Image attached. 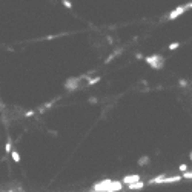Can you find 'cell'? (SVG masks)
Instances as JSON below:
<instances>
[{"label": "cell", "mask_w": 192, "mask_h": 192, "mask_svg": "<svg viewBox=\"0 0 192 192\" xmlns=\"http://www.w3.org/2000/svg\"><path fill=\"white\" fill-rule=\"evenodd\" d=\"M100 82V77H95V78H91L88 82V85H95V83H99Z\"/></svg>", "instance_id": "10"}, {"label": "cell", "mask_w": 192, "mask_h": 192, "mask_svg": "<svg viewBox=\"0 0 192 192\" xmlns=\"http://www.w3.org/2000/svg\"><path fill=\"white\" fill-rule=\"evenodd\" d=\"M137 163H138V166H145V164L149 163V157H148V155H143L141 158H138Z\"/></svg>", "instance_id": "6"}, {"label": "cell", "mask_w": 192, "mask_h": 192, "mask_svg": "<svg viewBox=\"0 0 192 192\" xmlns=\"http://www.w3.org/2000/svg\"><path fill=\"white\" fill-rule=\"evenodd\" d=\"M137 181H141V177L138 174H132V175H126L122 178V183L123 185H132V183H137Z\"/></svg>", "instance_id": "3"}, {"label": "cell", "mask_w": 192, "mask_h": 192, "mask_svg": "<svg viewBox=\"0 0 192 192\" xmlns=\"http://www.w3.org/2000/svg\"><path fill=\"white\" fill-rule=\"evenodd\" d=\"M178 169H180V171H181L183 174H185V172H187V166H186L185 163H183V164H180V166H178Z\"/></svg>", "instance_id": "11"}, {"label": "cell", "mask_w": 192, "mask_h": 192, "mask_svg": "<svg viewBox=\"0 0 192 192\" xmlns=\"http://www.w3.org/2000/svg\"><path fill=\"white\" fill-rule=\"evenodd\" d=\"M0 192H2V191H0Z\"/></svg>", "instance_id": "17"}, {"label": "cell", "mask_w": 192, "mask_h": 192, "mask_svg": "<svg viewBox=\"0 0 192 192\" xmlns=\"http://www.w3.org/2000/svg\"><path fill=\"white\" fill-rule=\"evenodd\" d=\"M143 187H145V181H137V183H132V185H128L129 191H140Z\"/></svg>", "instance_id": "5"}, {"label": "cell", "mask_w": 192, "mask_h": 192, "mask_svg": "<svg viewBox=\"0 0 192 192\" xmlns=\"http://www.w3.org/2000/svg\"><path fill=\"white\" fill-rule=\"evenodd\" d=\"M146 63H148L152 69H162L163 68V65H164V57L162 55H149V57H146Z\"/></svg>", "instance_id": "1"}, {"label": "cell", "mask_w": 192, "mask_h": 192, "mask_svg": "<svg viewBox=\"0 0 192 192\" xmlns=\"http://www.w3.org/2000/svg\"><path fill=\"white\" fill-rule=\"evenodd\" d=\"M181 180H185L183 178V175H172V177H164L163 180H160L158 185H169V183H178V181H181Z\"/></svg>", "instance_id": "4"}, {"label": "cell", "mask_w": 192, "mask_h": 192, "mask_svg": "<svg viewBox=\"0 0 192 192\" xmlns=\"http://www.w3.org/2000/svg\"><path fill=\"white\" fill-rule=\"evenodd\" d=\"M5 151H6V154L12 152V151H11V143H6V146H5Z\"/></svg>", "instance_id": "12"}, {"label": "cell", "mask_w": 192, "mask_h": 192, "mask_svg": "<svg viewBox=\"0 0 192 192\" xmlns=\"http://www.w3.org/2000/svg\"><path fill=\"white\" fill-rule=\"evenodd\" d=\"M120 192H123V191H120Z\"/></svg>", "instance_id": "16"}, {"label": "cell", "mask_w": 192, "mask_h": 192, "mask_svg": "<svg viewBox=\"0 0 192 192\" xmlns=\"http://www.w3.org/2000/svg\"><path fill=\"white\" fill-rule=\"evenodd\" d=\"M186 85H187V83L185 82V80H180V86H186Z\"/></svg>", "instance_id": "14"}, {"label": "cell", "mask_w": 192, "mask_h": 192, "mask_svg": "<svg viewBox=\"0 0 192 192\" xmlns=\"http://www.w3.org/2000/svg\"><path fill=\"white\" fill-rule=\"evenodd\" d=\"M177 48H180V43H178V42H174V43H171V45H169V49H171V51L177 49Z\"/></svg>", "instance_id": "8"}, {"label": "cell", "mask_w": 192, "mask_h": 192, "mask_svg": "<svg viewBox=\"0 0 192 192\" xmlns=\"http://www.w3.org/2000/svg\"><path fill=\"white\" fill-rule=\"evenodd\" d=\"M183 178H185V180H191V178H192V172H189V171L185 172V174H183Z\"/></svg>", "instance_id": "9"}, {"label": "cell", "mask_w": 192, "mask_h": 192, "mask_svg": "<svg viewBox=\"0 0 192 192\" xmlns=\"http://www.w3.org/2000/svg\"><path fill=\"white\" fill-rule=\"evenodd\" d=\"M189 158H191V162H192V151H191V154H189Z\"/></svg>", "instance_id": "15"}, {"label": "cell", "mask_w": 192, "mask_h": 192, "mask_svg": "<svg viewBox=\"0 0 192 192\" xmlns=\"http://www.w3.org/2000/svg\"><path fill=\"white\" fill-rule=\"evenodd\" d=\"M11 158L14 160L16 163H19L20 162V154L17 152V151H12V152H11Z\"/></svg>", "instance_id": "7"}, {"label": "cell", "mask_w": 192, "mask_h": 192, "mask_svg": "<svg viewBox=\"0 0 192 192\" xmlns=\"http://www.w3.org/2000/svg\"><path fill=\"white\" fill-rule=\"evenodd\" d=\"M63 5H65L66 8H69V9H71V8H72V5H71V3L68 2V0H63Z\"/></svg>", "instance_id": "13"}, {"label": "cell", "mask_w": 192, "mask_h": 192, "mask_svg": "<svg viewBox=\"0 0 192 192\" xmlns=\"http://www.w3.org/2000/svg\"><path fill=\"white\" fill-rule=\"evenodd\" d=\"M192 8V2L191 3H187V5H183V6H178L177 9H174L171 14H169V20H174V19H177L178 16H181L183 12H186L187 9H191Z\"/></svg>", "instance_id": "2"}]
</instances>
